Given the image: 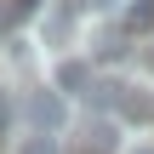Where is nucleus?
Masks as SVG:
<instances>
[{
  "label": "nucleus",
  "instance_id": "f257e3e1",
  "mask_svg": "<svg viewBox=\"0 0 154 154\" xmlns=\"http://www.w3.org/2000/svg\"><path fill=\"white\" fill-rule=\"evenodd\" d=\"M29 120H34L40 131L63 126V103H57V91H34V97H29Z\"/></svg>",
  "mask_w": 154,
  "mask_h": 154
},
{
  "label": "nucleus",
  "instance_id": "20e7f679",
  "mask_svg": "<svg viewBox=\"0 0 154 154\" xmlns=\"http://www.w3.org/2000/svg\"><path fill=\"white\" fill-rule=\"evenodd\" d=\"M17 154H57V143H51V131H34V137L17 143Z\"/></svg>",
  "mask_w": 154,
  "mask_h": 154
},
{
  "label": "nucleus",
  "instance_id": "39448f33",
  "mask_svg": "<svg viewBox=\"0 0 154 154\" xmlns=\"http://www.w3.org/2000/svg\"><path fill=\"white\" fill-rule=\"evenodd\" d=\"M154 23V0H137V6H131V29H149Z\"/></svg>",
  "mask_w": 154,
  "mask_h": 154
},
{
  "label": "nucleus",
  "instance_id": "f03ea898",
  "mask_svg": "<svg viewBox=\"0 0 154 154\" xmlns=\"http://www.w3.org/2000/svg\"><path fill=\"white\" fill-rule=\"evenodd\" d=\"M40 11V0H0V34H11L17 23H29Z\"/></svg>",
  "mask_w": 154,
  "mask_h": 154
},
{
  "label": "nucleus",
  "instance_id": "7ed1b4c3",
  "mask_svg": "<svg viewBox=\"0 0 154 154\" xmlns=\"http://www.w3.org/2000/svg\"><path fill=\"white\" fill-rule=\"evenodd\" d=\"M86 74H91L86 63H63V69H57V86H63V91H80V86H86Z\"/></svg>",
  "mask_w": 154,
  "mask_h": 154
},
{
  "label": "nucleus",
  "instance_id": "423d86ee",
  "mask_svg": "<svg viewBox=\"0 0 154 154\" xmlns=\"http://www.w3.org/2000/svg\"><path fill=\"white\" fill-rule=\"evenodd\" d=\"M131 154H154V143H143V149H131Z\"/></svg>",
  "mask_w": 154,
  "mask_h": 154
}]
</instances>
